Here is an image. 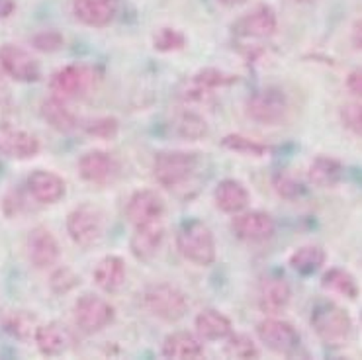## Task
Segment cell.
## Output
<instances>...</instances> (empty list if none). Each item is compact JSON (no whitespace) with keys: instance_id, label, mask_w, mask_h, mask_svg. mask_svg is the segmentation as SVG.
<instances>
[{"instance_id":"44","label":"cell","mask_w":362,"mask_h":360,"mask_svg":"<svg viewBox=\"0 0 362 360\" xmlns=\"http://www.w3.org/2000/svg\"><path fill=\"white\" fill-rule=\"evenodd\" d=\"M219 4H223V6H228V8H233V6H241L245 4L247 0H218Z\"/></svg>"},{"instance_id":"4","label":"cell","mask_w":362,"mask_h":360,"mask_svg":"<svg viewBox=\"0 0 362 360\" xmlns=\"http://www.w3.org/2000/svg\"><path fill=\"white\" fill-rule=\"evenodd\" d=\"M198 155L190 151H160L153 159V178L163 188H177L188 182L198 168Z\"/></svg>"},{"instance_id":"9","label":"cell","mask_w":362,"mask_h":360,"mask_svg":"<svg viewBox=\"0 0 362 360\" xmlns=\"http://www.w3.org/2000/svg\"><path fill=\"white\" fill-rule=\"evenodd\" d=\"M257 337L267 349L278 354H294L300 349V333L292 323L284 319L267 318L257 325Z\"/></svg>"},{"instance_id":"19","label":"cell","mask_w":362,"mask_h":360,"mask_svg":"<svg viewBox=\"0 0 362 360\" xmlns=\"http://www.w3.org/2000/svg\"><path fill=\"white\" fill-rule=\"evenodd\" d=\"M292 300V288L282 277L264 278L259 286V308L267 315H278Z\"/></svg>"},{"instance_id":"15","label":"cell","mask_w":362,"mask_h":360,"mask_svg":"<svg viewBox=\"0 0 362 360\" xmlns=\"http://www.w3.org/2000/svg\"><path fill=\"white\" fill-rule=\"evenodd\" d=\"M78 175L83 180L90 182V185H108L112 182L119 173L118 161L114 159V155H110L100 149L94 151H86L81 159H78Z\"/></svg>"},{"instance_id":"26","label":"cell","mask_w":362,"mask_h":360,"mask_svg":"<svg viewBox=\"0 0 362 360\" xmlns=\"http://www.w3.org/2000/svg\"><path fill=\"white\" fill-rule=\"evenodd\" d=\"M196 331L200 339L206 341H223L233 333V325L229 318H226L221 311L218 310H204L196 315Z\"/></svg>"},{"instance_id":"35","label":"cell","mask_w":362,"mask_h":360,"mask_svg":"<svg viewBox=\"0 0 362 360\" xmlns=\"http://www.w3.org/2000/svg\"><path fill=\"white\" fill-rule=\"evenodd\" d=\"M85 132L93 137H98V139H112L118 135L119 124L116 117H96V120L86 122Z\"/></svg>"},{"instance_id":"10","label":"cell","mask_w":362,"mask_h":360,"mask_svg":"<svg viewBox=\"0 0 362 360\" xmlns=\"http://www.w3.org/2000/svg\"><path fill=\"white\" fill-rule=\"evenodd\" d=\"M0 71L18 83H35L40 79V65L34 55L16 43L0 45Z\"/></svg>"},{"instance_id":"28","label":"cell","mask_w":362,"mask_h":360,"mask_svg":"<svg viewBox=\"0 0 362 360\" xmlns=\"http://www.w3.org/2000/svg\"><path fill=\"white\" fill-rule=\"evenodd\" d=\"M40 112H42L43 120H45L53 129L61 132V134H69V132H73V129L78 127V120H76V116L67 108L65 100H61V98L51 96L47 100H43L42 106H40Z\"/></svg>"},{"instance_id":"30","label":"cell","mask_w":362,"mask_h":360,"mask_svg":"<svg viewBox=\"0 0 362 360\" xmlns=\"http://www.w3.org/2000/svg\"><path fill=\"white\" fill-rule=\"evenodd\" d=\"M321 286L329 292L343 296L346 300L358 298V284H356L353 274L345 268H329L327 272L321 277Z\"/></svg>"},{"instance_id":"17","label":"cell","mask_w":362,"mask_h":360,"mask_svg":"<svg viewBox=\"0 0 362 360\" xmlns=\"http://www.w3.org/2000/svg\"><path fill=\"white\" fill-rule=\"evenodd\" d=\"M28 192L32 194V198L40 204H57L63 200V196L67 192V185L59 175L51 173V170H34L25 180Z\"/></svg>"},{"instance_id":"42","label":"cell","mask_w":362,"mask_h":360,"mask_svg":"<svg viewBox=\"0 0 362 360\" xmlns=\"http://www.w3.org/2000/svg\"><path fill=\"white\" fill-rule=\"evenodd\" d=\"M353 47L356 51L362 47V24L361 20H356L353 25Z\"/></svg>"},{"instance_id":"34","label":"cell","mask_w":362,"mask_h":360,"mask_svg":"<svg viewBox=\"0 0 362 360\" xmlns=\"http://www.w3.org/2000/svg\"><path fill=\"white\" fill-rule=\"evenodd\" d=\"M186 37L182 32H178L175 28H160L159 32L153 37V47L160 53H173V51L185 50Z\"/></svg>"},{"instance_id":"29","label":"cell","mask_w":362,"mask_h":360,"mask_svg":"<svg viewBox=\"0 0 362 360\" xmlns=\"http://www.w3.org/2000/svg\"><path fill=\"white\" fill-rule=\"evenodd\" d=\"M325 259L327 255L320 245H303L290 255V267L294 268L298 274L308 277V274L317 272L325 265Z\"/></svg>"},{"instance_id":"33","label":"cell","mask_w":362,"mask_h":360,"mask_svg":"<svg viewBox=\"0 0 362 360\" xmlns=\"http://www.w3.org/2000/svg\"><path fill=\"white\" fill-rule=\"evenodd\" d=\"M226 356L229 359H259V349L253 343V339L243 333H237V335L228 337V344H226Z\"/></svg>"},{"instance_id":"7","label":"cell","mask_w":362,"mask_h":360,"mask_svg":"<svg viewBox=\"0 0 362 360\" xmlns=\"http://www.w3.org/2000/svg\"><path fill=\"white\" fill-rule=\"evenodd\" d=\"M288 104L286 94L280 88H264L249 96L245 104V114L262 126H278L286 120Z\"/></svg>"},{"instance_id":"40","label":"cell","mask_w":362,"mask_h":360,"mask_svg":"<svg viewBox=\"0 0 362 360\" xmlns=\"http://www.w3.org/2000/svg\"><path fill=\"white\" fill-rule=\"evenodd\" d=\"M14 110V98L10 93V86L4 79V73L0 71V117L8 116Z\"/></svg>"},{"instance_id":"45","label":"cell","mask_w":362,"mask_h":360,"mask_svg":"<svg viewBox=\"0 0 362 360\" xmlns=\"http://www.w3.org/2000/svg\"><path fill=\"white\" fill-rule=\"evenodd\" d=\"M294 2H298V4H310L313 0H294Z\"/></svg>"},{"instance_id":"37","label":"cell","mask_w":362,"mask_h":360,"mask_svg":"<svg viewBox=\"0 0 362 360\" xmlns=\"http://www.w3.org/2000/svg\"><path fill=\"white\" fill-rule=\"evenodd\" d=\"M272 185H274V190H276L282 198H288V200H294L298 196H302L303 186L296 180L294 176L288 175L284 170H280L272 178Z\"/></svg>"},{"instance_id":"2","label":"cell","mask_w":362,"mask_h":360,"mask_svg":"<svg viewBox=\"0 0 362 360\" xmlns=\"http://www.w3.org/2000/svg\"><path fill=\"white\" fill-rule=\"evenodd\" d=\"M177 249L188 262L196 267H210L218 255L216 237L210 227L200 219H190L178 229Z\"/></svg>"},{"instance_id":"1","label":"cell","mask_w":362,"mask_h":360,"mask_svg":"<svg viewBox=\"0 0 362 360\" xmlns=\"http://www.w3.org/2000/svg\"><path fill=\"white\" fill-rule=\"evenodd\" d=\"M312 327L325 347H345L353 335V319L349 311L333 302L317 303L312 311Z\"/></svg>"},{"instance_id":"14","label":"cell","mask_w":362,"mask_h":360,"mask_svg":"<svg viewBox=\"0 0 362 360\" xmlns=\"http://www.w3.org/2000/svg\"><path fill=\"white\" fill-rule=\"evenodd\" d=\"M40 149H42V143L34 134L10 126V124H0V155L10 157V159L25 161L34 159Z\"/></svg>"},{"instance_id":"8","label":"cell","mask_w":362,"mask_h":360,"mask_svg":"<svg viewBox=\"0 0 362 360\" xmlns=\"http://www.w3.org/2000/svg\"><path fill=\"white\" fill-rule=\"evenodd\" d=\"M114 315H116L114 308L104 298L94 294H83L75 302V310H73L76 327L88 335L106 329L114 321Z\"/></svg>"},{"instance_id":"38","label":"cell","mask_w":362,"mask_h":360,"mask_svg":"<svg viewBox=\"0 0 362 360\" xmlns=\"http://www.w3.org/2000/svg\"><path fill=\"white\" fill-rule=\"evenodd\" d=\"M81 282V278L76 277L75 272L71 270V268L63 267V268H57L49 278V286L51 290L55 294H67L71 292L73 288H76Z\"/></svg>"},{"instance_id":"22","label":"cell","mask_w":362,"mask_h":360,"mask_svg":"<svg viewBox=\"0 0 362 360\" xmlns=\"http://www.w3.org/2000/svg\"><path fill=\"white\" fill-rule=\"evenodd\" d=\"M251 200V194L247 190V186L243 182H239L235 178H226L221 180L216 190H214V202H216V208L221 209L223 214H237V211H243L249 206Z\"/></svg>"},{"instance_id":"18","label":"cell","mask_w":362,"mask_h":360,"mask_svg":"<svg viewBox=\"0 0 362 360\" xmlns=\"http://www.w3.org/2000/svg\"><path fill=\"white\" fill-rule=\"evenodd\" d=\"M73 16L88 28H106L118 12L116 0H73Z\"/></svg>"},{"instance_id":"6","label":"cell","mask_w":362,"mask_h":360,"mask_svg":"<svg viewBox=\"0 0 362 360\" xmlns=\"http://www.w3.org/2000/svg\"><path fill=\"white\" fill-rule=\"evenodd\" d=\"M96 79V71L88 65H65L51 75L49 91L55 98L71 100L88 93Z\"/></svg>"},{"instance_id":"11","label":"cell","mask_w":362,"mask_h":360,"mask_svg":"<svg viewBox=\"0 0 362 360\" xmlns=\"http://www.w3.org/2000/svg\"><path fill=\"white\" fill-rule=\"evenodd\" d=\"M276 223L270 214L251 209V211H237L231 219V231L237 239L247 243H261L274 235Z\"/></svg>"},{"instance_id":"43","label":"cell","mask_w":362,"mask_h":360,"mask_svg":"<svg viewBox=\"0 0 362 360\" xmlns=\"http://www.w3.org/2000/svg\"><path fill=\"white\" fill-rule=\"evenodd\" d=\"M16 10L14 0H0V18H8Z\"/></svg>"},{"instance_id":"32","label":"cell","mask_w":362,"mask_h":360,"mask_svg":"<svg viewBox=\"0 0 362 360\" xmlns=\"http://www.w3.org/2000/svg\"><path fill=\"white\" fill-rule=\"evenodd\" d=\"M175 132H177L182 139H190V141H198L208 135V124L202 116L194 114V112H182L180 116L175 120Z\"/></svg>"},{"instance_id":"20","label":"cell","mask_w":362,"mask_h":360,"mask_svg":"<svg viewBox=\"0 0 362 360\" xmlns=\"http://www.w3.org/2000/svg\"><path fill=\"white\" fill-rule=\"evenodd\" d=\"M165 239V227L163 221H155V223H147V226L135 227L134 235L129 239V249L137 260L155 259V255L159 252L160 245Z\"/></svg>"},{"instance_id":"16","label":"cell","mask_w":362,"mask_h":360,"mask_svg":"<svg viewBox=\"0 0 362 360\" xmlns=\"http://www.w3.org/2000/svg\"><path fill=\"white\" fill-rule=\"evenodd\" d=\"M126 214L134 227L155 223V221L163 219L165 202L155 190H137L127 200Z\"/></svg>"},{"instance_id":"5","label":"cell","mask_w":362,"mask_h":360,"mask_svg":"<svg viewBox=\"0 0 362 360\" xmlns=\"http://www.w3.org/2000/svg\"><path fill=\"white\" fill-rule=\"evenodd\" d=\"M67 233L81 249H93L104 237V214L90 204H83L67 216Z\"/></svg>"},{"instance_id":"27","label":"cell","mask_w":362,"mask_h":360,"mask_svg":"<svg viewBox=\"0 0 362 360\" xmlns=\"http://www.w3.org/2000/svg\"><path fill=\"white\" fill-rule=\"evenodd\" d=\"M308 178L312 185L320 186V188H333L343 178V165H341V161L333 159L329 155H320L310 163Z\"/></svg>"},{"instance_id":"12","label":"cell","mask_w":362,"mask_h":360,"mask_svg":"<svg viewBox=\"0 0 362 360\" xmlns=\"http://www.w3.org/2000/svg\"><path fill=\"white\" fill-rule=\"evenodd\" d=\"M278 18L276 12L269 4H261L251 12L239 18L233 25V32L245 40H269L276 34Z\"/></svg>"},{"instance_id":"41","label":"cell","mask_w":362,"mask_h":360,"mask_svg":"<svg viewBox=\"0 0 362 360\" xmlns=\"http://www.w3.org/2000/svg\"><path fill=\"white\" fill-rule=\"evenodd\" d=\"M345 86L349 93L353 94L354 98H361L362 94V73L361 69H353L349 76H346Z\"/></svg>"},{"instance_id":"23","label":"cell","mask_w":362,"mask_h":360,"mask_svg":"<svg viewBox=\"0 0 362 360\" xmlns=\"http://www.w3.org/2000/svg\"><path fill=\"white\" fill-rule=\"evenodd\" d=\"M94 284L100 288L102 292L116 294L126 284V262L116 255H108L98 260V265L93 270Z\"/></svg>"},{"instance_id":"31","label":"cell","mask_w":362,"mask_h":360,"mask_svg":"<svg viewBox=\"0 0 362 360\" xmlns=\"http://www.w3.org/2000/svg\"><path fill=\"white\" fill-rule=\"evenodd\" d=\"M221 145L229 151L243 155V157H267L270 151L269 145L257 141L253 137H247L241 134H229L221 139Z\"/></svg>"},{"instance_id":"24","label":"cell","mask_w":362,"mask_h":360,"mask_svg":"<svg viewBox=\"0 0 362 360\" xmlns=\"http://www.w3.org/2000/svg\"><path fill=\"white\" fill-rule=\"evenodd\" d=\"M163 356L175 360H196L204 354V344L198 337L188 331H175L163 341Z\"/></svg>"},{"instance_id":"21","label":"cell","mask_w":362,"mask_h":360,"mask_svg":"<svg viewBox=\"0 0 362 360\" xmlns=\"http://www.w3.org/2000/svg\"><path fill=\"white\" fill-rule=\"evenodd\" d=\"M34 341L37 351L42 352L43 356H61L63 352L69 351L73 337L69 333L67 327L61 325L57 321H51V323H45L35 329Z\"/></svg>"},{"instance_id":"39","label":"cell","mask_w":362,"mask_h":360,"mask_svg":"<svg viewBox=\"0 0 362 360\" xmlns=\"http://www.w3.org/2000/svg\"><path fill=\"white\" fill-rule=\"evenodd\" d=\"M32 43H34L35 50L43 51V53H53V51H59L63 47L65 40L57 30H43L32 37Z\"/></svg>"},{"instance_id":"13","label":"cell","mask_w":362,"mask_h":360,"mask_svg":"<svg viewBox=\"0 0 362 360\" xmlns=\"http://www.w3.org/2000/svg\"><path fill=\"white\" fill-rule=\"evenodd\" d=\"M25 251H28V259L40 270L51 268L57 265L61 257L59 241L55 239V235L51 233L47 227L37 226L34 227L28 239H25Z\"/></svg>"},{"instance_id":"3","label":"cell","mask_w":362,"mask_h":360,"mask_svg":"<svg viewBox=\"0 0 362 360\" xmlns=\"http://www.w3.org/2000/svg\"><path fill=\"white\" fill-rule=\"evenodd\" d=\"M141 306L153 318L167 323H177L185 318L190 303L180 288L167 282H157L145 288L141 294Z\"/></svg>"},{"instance_id":"36","label":"cell","mask_w":362,"mask_h":360,"mask_svg":"<svg viewBox=\"0 0 362 360\" xmlns=\"http://www.w3.org/2000/svg\"><path fill=\"white\" fill-rule=\"evenodd\" d=\"M339 116H341V122L343 126L354 135H361L362 132V106L358 98H354L353 102H346L345 106H341L339 110Z\"/></svg>"},{"instance_id":"25","label":"cell","mask_w":362,"mask_h":360,"mask_svg":"<svg viewBox=\"0 0 362 360\" xmlns=\"http://www.w3.org/2000/svg\"><path fill=\"white\" fill-rule=\"evenodd\" d=\"M237 83V75L231 73H223L219 69H204L198 71L196 75L190 79L188 83V98H204L206 94H211L218 88H226L231 84Z\"/></svg>"}]
</instances>
